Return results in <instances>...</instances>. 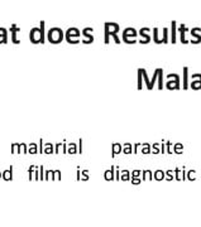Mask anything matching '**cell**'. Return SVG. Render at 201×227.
<instances>
[{
  "instance_id": "obj_1",
  "label": "cell",
  "mask_w": 201,
  "mask_h": 227,
  "mask_svg": "<svg viewBox=\"0 0 201 227\" xmlns=\"http://www.w3.org/2000/svg\"><path fill=\"white\" fill-rule=\"evenodd\" d=\"M65 38V34L62 32V29L61 28H57V27H53L48 30L47 33V39L48 42L52 43V44H60L61 42L63 41Z\"/></svg>"
},
{
  "instance_id": "obj_2",
  "label": "cell",
  "mask_w": 201,
  "mask_h": 227,
  "mask_svg": "<svg viewBox=\"0 0 201 227\" xmlns=\"http://www.w3.org/2000/svg\"><path fill=\"white\" fill-rule=\"evenodd\" d=\"M119 28L120 27H119L118 23H113V22L105 23V38H104L105 44H109L110 43V37L113 34H118Z\"/></svg>"
},
{
  "instance_id": "obj_3",
  "label": "cell",
  "mask_w": 201,
  "mask_h": 227,
  "mask_svg": "<svg viewBox=\"0 0 201 227\" xmlns=\"http://www.w3.org/2000/svg\"><path fill=\"white\" fill-rule=\"evenodd\" d=\"M80 37H81V32L77 28L72 27V28H68L67 29V32L65 34V38H66V41L68 43H71V44H77V43H80Z\"/></svg>"
},
{
  "instance_id": "obj_4",
  "label": "cell",
  "mask_w": 201,
  "mask_h": 227,
  "mask_svg": "<svg viewBox=\"0 0 201 227\" xmlns=\"http://www.w3.org/2000/svg\"><path fill=\"white\" fill-rule=\"evenodd\" d=\"M137 30L134 28H127L123 30V34H121V39L123 42H125L127 44H133L137 42Z\"/></svg>"
},
{
  "instance_id": "obj_5",
  "label": "cell",
  "mask_w": 201,
  "mask_h": 227,
  "mask_svg": "<svg viewBox=\"0 0 201 227\" xmlns=\"http://www.w3.org/2000/svg\"><path fill=\"white\" fill-rule=\"evenodd\" d=\"M29 39L33 44H38V43H42V35H41V29L39 28H32L29 32Z\"/></svg>"
},
{
  "instance_id": "obj_6",
  "label": "cell",
  "mask_w": 201,
  "mask_h": 227,
  "mask_svg": "<svg viewBox=\"0 0 201 227\" xmlns=\"http://www.w3.org/2000/svg\"><path fill=\"white\" fill-rule=\"evenodd\" d=\"M82 35H83V39H82V43H83V44H90V43L94 42L92 28H90V27L83 28V29H82Z\"/></svg>"
},
{
  "instance_id": "obj_7",
  "label": "cell",
  "mask_w": 201,
  "mask_h": 227,
  "mask_svg": "<svg viewBox=\"0 0 201 227\" xmlns=\"http://www.w3.org/2000/svg\"><path fill=\"white\" fill-rule=\"evenodd\" d=\"M9 32L12 33V42H13L14 44H19V43H20V39L17 38V34L20 32V28H19L17 24H12V27H10V29H9Z\"/></svg>"
},
{
  "instance_id": "obj_8",
  "label": "cell",
  "mask_w": 201,
  "mask_h": 227,
  "mask_svg": "<svg viewBox=\"0 0 201 227\" xmlns=\"http://www.w3.org/2000/svg\"><path fill=\"white\" fill-rule=\"evenodd\" d=\"M148 33H149V29L148 28H142L141 30H139V35L142 37V39L139 42H141L142 44H145V43H148L151 41V37L148 35Z\"/></svg>"
},
{
  "instance_id": "obj_9",
  "label": "cell",
  "mask_w": 201,
  "mask_h": 227,
  "mask_svg": "<svg viewBox=\"0 0 201 227\" xmlns=\"http://www.w3.org/2000/svg\"><path fill=\"white\" fill-rule=\"evenodd\" d=\"M115 169H117V167L115 165H111L110 169H107L105 170V173H104V179L105 181H114L115 179Z\"/></svg>"
},
{
  "instance_id": "obj_10",
  "label": "cell",
  "mask_w": 201,
  "mask_h": 227,
  "mask_svg": "<svg viewBox=\"0 0 201 227\" xmlns=\"http://www.w3.org/2000/svg\"><path fill=\"white\" fill-rule=\"evenodd\" d=\"M121 152H123V146L119 143H113V145H111V156L113 158H115V155Z\"/></svg>"
},
{
  "instance_id": "obj_11",
  "label": "cell",
  "mask_w": 201,
  "mask_h": 227,
  "mask_svg": "<svg viewBox=\"0 0 201 227\" xmlns=\"http://www.w3.org/2000/svg\"><path fill=\"white\" fill-rule=\"evenodd\" d=\"M3 179L4 181H13V165L9 167V169H6L3 172Z\"/></svg>"
},
{
  "instance_id": "obj_12",
  "label": "cell",
  "mask_w": 201,
  "mask_h": 227,
  "mask_svg": "<svg viewBox=\"0 0 201 227\" xmlns=\"http://www.w3.org/2000/svg\"><path fill=\"white\" fill-rule=\"evenodd\" d=\"M79 153V145L76 143H70L67 145V154H77Z\"/></svg>"
},
{
  "instance_id": "obj_13",
  "label": "cell",
  "mask_w": 201,
  "mask_h": 227,
  "mask_svg": "<svg viewBox=\"0 0 201 227\" xmlns=\"http://www.w3.org/2000/svg\"><path fill=\"white\" fill-rule=\"evenodd\" d=\"M8 43V29L0 28V44Z\"/></svg>"
},
{
  "instance_id": "obj_14",
  "label": "cell",
  "mask_w": 201,
  "mask_h": 227,
  "mask_svg": "<svg viewBox=\"0 0 201 227\" xmlns=\"http://www.w3.org/2000/svg\"><path fill=\"white\" fill-rule=\"evenodd\" d=\"M55 153V145L51 143H46L44 144V149H43V154H53Z\"/></svg>"
},
{
  "instance_id": "obj_15",
  "label": "cell",
  "mask_w": 201,
  "mask_h": 227,
  "mask_svg": "<svg viewBox=\"0 0 201 227\" xmlns=\"http://www.w3.org/2000/svg\"><path fill=\"white\" fill-rule=\"evenodd\" d=\"M38 152H39V148H38V145L36 143H30L28 145V153L29 154H37Z\"/></svg>"
},
{
  "instance_id": "obj_16",
  "label": "cell",
  "mask_w": 201,
  "mask_h": 227,
  "mask_svg": "<svg viewBox=\"0 0 201 227\" xmlns=\"http://www.w3.org/2000/svg\"><path fill=\"white\" fill-rule=\"evenodd\" d=\"M44 179L46 181H56V174L55 170H47L44 174Z\"/></svg>"
},
{
  "instance_id": "obj_17",
  "label": "cell",
  "mask_w": 201,
  "mask_h": 227,
  "mask_svg": "<svg viewBox=\"0 0 201 227\" xmlns=\"http://www.w3.org/2000/svg\"><path fill=\"white\" fill-rule=\"evenodd\" d=\"M18 154H28V145L26 143H20L19 144Z\"/></svg>"
},
{
  "instance_id": "obj_18",
  "label": "cell",
  "mask_w": 201,
  "mask_h": 227,
  "mask_svg": "<svg viewBox=\"0 0 201 227\" xmlns=\"http://www.w3.org/2000/svg\"><path fill=\"white\" fill-rule=\"evenodd\" d=\"M46 23H44V20H41V23H39V29H41V35H42V43L41 44H44V42H46V33H44V25Z\"/></svg>"
},
{
  "instance_id": "obj_19",
  "label": "cell",
  "mask_w": 201,
  "mask_h": 227,
  "mask_svg": "<svg viewBox=\"0 0 201 227\" xmlns=\"http://www.w3.org/2000/svg\"><path fill=\"white\" fill-rule=\"evenodd\" d=\"M129 179H132L129 172L128 170H121L120 172V181H129Z\"/></svg>"
},
{
  "instance_id": "obj_20",
  "label": "cell",
  "mask_w": 201,
  "mask_h": 227,
  "mask_svg": "<svg viewBox=\"0 0 201 227\" xmlns=\"http://www.w3.org/2000/svg\"><path fill=\"white\" fill-rule=\"evenodd\" d=\"M38 167L37 165H30L29 169H28V178H29V181H33V178H34V170L37 169Z\"/></svg>"
},
{
  "instance_id": "obj_21",
  "label": "cell",
  "mask_w": 201,
  "mask_h": 227,
  "mask_svg": "<svg viewBox=\"0 0 201 227\" xmlns=\"http://www.w3.org/2000/svg\"><path fill=\"white\" fill-rule=\"evenodd\" d=\"M133 150H132V145H130L129 143H127V144H124L123 145V153L124 154H130Z\"/></svg>"
},
{
  "instance_id": "obj_22",
  "label": "cell",
  "mask_w": 201,
  "mask_h": 227,
  "mask_svg": "<svg viewBox=\"0 0 201 227\" xmlns=\"http://www.w3.org/2000/svg\"><path fill=\"white\" fill-rule=\"evenodd\" d=\"M89 170H82L81 172V181H89Z\"/></svg>"
},
{
  "instance_id": "obj_23",
  "label": "cell",
  "mask_w": 201,
  "mask_h": 227,
  "mask_svg": "<svg viewBox=\"0 0 201 227\" xmlns=\"http://www.w3.org/2000/svg\"><path fill=\"white\" fill-rule=\"evenodd\" d=\"M18 148H19V143H13L12 144V154H18Z\"/></svg>"
},
{
  "instance_id": "obj_24",
  "label": "cell",
  "mask_w": 201,
  "mask_h": 227,
  "mask_svg": "<svg viewBox=\"0 0 201 227\" xmlns=\"http://www.w3.org/2000/svg\"><path fill=\"white\" fill-rule=\"evenodd\" d=\"M138 88L139 90L142 88V72H141V68L138 69Z\"/></svg>"
},
{
  "instance_id": "obj_25",
  "label": "cell",
  "mask_w": 201,
  "mask_h": 227,
  "mask_svg": "<svg viewBox=\"0 0 201 227\" xmlns=\"http://www.w3.org/2000/svg\"><path fill=\"white\" fill-rule=\"evenodd\" d=\"M62 146H63V143H57V144L55 145V153H56V154H58V153H60V150L62 149Z\"/></svg>"
},
{
  "instance_id": "obj_26",
  "label": "cell",
  "mask_w": 201,
  "mask_h": 227,
  "mask_svg": "<svg viewBox=\"0 0 201 227\" xmlns=\"http://www.w3.org/2000/svg\"><path fill=\"white\" fill-rule=\"evenodd\" d=\"M176 23H172V42H176Z\"/></svg>"
},
{
  "instance_id": "obj_27",
  "label": "cell",
  "mask_w": 201,
  "mask_h": 227,
  "mask_svg": "<svg viewBox=\"0 0 201 227\" xmlns=\"http://www.w3.org/2000/svg\"><path fill=\"white\" fill-rule=\"evenodd\" d=\"M39 179L44 181V170H43V165H39Z\"/></svg>"
},
{
  "instance_id": "obj_28",
  "label": "cell",
  "mask_w": 201,
  "mask_h": 227,
  "mask_svg": "<svg viewBox=\"0 0 201 227\" xmlns=\"http://www.w3.org/2000/svg\"><path fill=\"white\" fill-rule=\"evenodd\" d=\"M183 72H185V86H183V87L187 88V68H185Z\"/></svg>"
},
{
  "instance_id": "obj_29",
  "label": "cell",
  "mask_w": 201,
  "mask_h": 227,
  "mask_svg": "<svg viewBox=\"0 0 201 227\" xmlns=\"http://www.w3.org/2000/svg\"><path fill=\"white\" fill-rule=\"evenodd\" d=\"M43 149H44V145H43V139H39V153L43 154Z\"/></svg>"
},
{
  "instance_id": "obj_30",
  "label": "cell",
  "mask_w": 201,
  "mask_h": 227,
  "mask_svg": "<svg viewBox=\"0 0 201 227\" xmlns=\"http://www.w3.org/2000/svg\"><path fill=\"white\" fill-rule=\"evenodd\" d=\"M55 174H56V179L57 181H61V179H62V177H61V170H55Z\"/></svg>"
},
{
  "instance_id": "obj_31",
  "label": "cell",
  "mask_w": 201,
  "mask_h": 227,
  "mask_svg": "<svg viewBox=\"0 0 201 227\" xmlns=\"http://www.w3.org/2000/svg\"><path fill=\"white\" fill-rule=\"evenodd\" d=\"M139 174H141V172H139V170H133L132 172V178H138Z\"/></svg>"
},
{
  "instance_id": "obj_32",
  "label": "cell",
  "mask_w": 201,
  "mask_h": 227,
  "mask_svg": "<svg viewBox=\"0 0 201 227\" xmlns=\"http://www.w3.org/2000/svg\"><path fill=\"white\" fill-rule=\"evenodd\" d=\"M115 179L117 181H120V172H119V167L117 165V174H115Z\"/></svg>"
},
{
  "instance_id": "obj_33",
  "label": "cell",
  "mask_w": 201,
  "mask_h": 227,
  "mask_svg": "<svg viewBox=\"0 0 201 227\" xmlns=\"http://www.w3.org/2000/svg\"><path fill=\"white\" fill-rule=\"evenodd\" d=\"M77 181H81V172H80V167H77V177H76Z\"/></svg>"
},
{
  "instance_id": "obj_34",
  "label": "cell",
  "mask_w": 201,
  "mask_h": 227,
  "mask_svg": "<svg viewBox=\"0 0 201 227\" xmlns=\"http://www.w3.org/2000/svg\"><path fill=\"white\" fill-rule=\"evenodd\" d=\"M79 153L81 154L82 153V139L80 138V140H79Z\"/></svg>"
},
{
  "instance_id": "obj_35",
  "label": "cell",
  "mask_w": 201,
  "mask_h": 227,
  "mask_svg": "<svg viewBox=\"0 0 201 227\" xmlns=\"http://www.w3.org/2000/svg\"><path fill=\"white\" fill-rule=\"evenodd\" d=\"M132 183H133V184L141 183V179H139V178H132Z\"/></svg>"
},
{
  "instance_id": "obj_36",
  "label": "cell",
  "mask_w": 201,
  "mask_h": 227,
  "mask_svg": "<svg viewBox=\"0 0 201 227\" xmlns=\"http://www.w3.org/2000/svg\"><path fill=\"white\" fill-rule=\"evenodd\" d=\"M3 178V173H2V172H0V179H2Z\"/></svg>"
}]
</instances>
